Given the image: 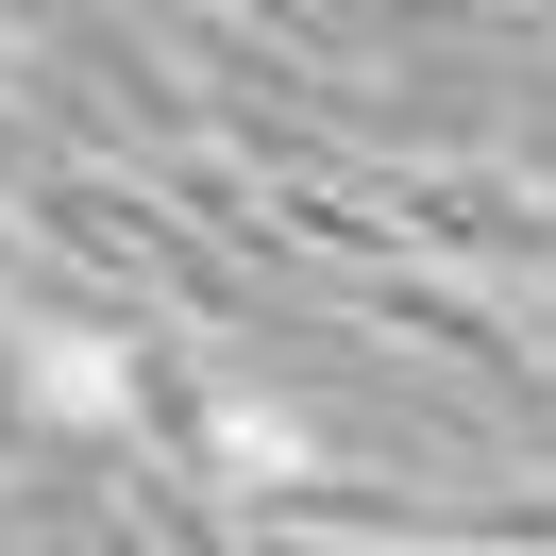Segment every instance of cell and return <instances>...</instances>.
Returning a JSON list of instances; mask_svg holds the SVG:
<instances>
[{"instance_id": "obj_1", "label": "cell", "mask_w": 556, "mask_h": 556, "mask_svg": "<svg viewBox=\"0 0 556 556\" xmlns=\"http://www.w3.org/2000/svg\"><path fill=\"white\" fill-rule=\"evenodd\" d=\"M17 405L68 421V439H118V421H136V354L85 338V320H35V338H17Z\"/></svg>"}, {"instance_id": "obj_2", "label": "cell", "mask_w": 556, "mask_h": 556, "mask_svg": "<svg viewBox=\"0 0 556 556\" xmlns=\"http://www.w3.org/2000/svg\"><path fill=\"white\" fill-rule=\"evenodd\" d=\"M203 439H219V472H237V489H287V472H304V421H287L270 388H219Z\"/></svg>"}]
</instances>
